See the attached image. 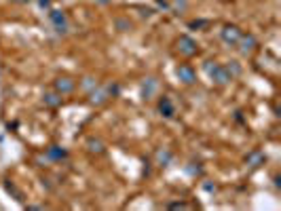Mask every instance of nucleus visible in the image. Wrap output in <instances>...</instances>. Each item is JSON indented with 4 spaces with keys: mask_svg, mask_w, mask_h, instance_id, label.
Here are the masks:
<instances>
[{
    "mask_svg": "<svg viewBox=\"0 0 281 211\" xmlns=\"http://www.w3.org/2000/svg\"><path fill=\"white\" fill-rule=\"evenodd\" d=\"M49 21L53 24V27H55V32L57 34H66L68 32V27H70V21H68V15L64 11H51L49 13Z\"/></svg>",
    "mask_w": 281,
    "mask_h": 211,
    "instance_id": "nucleus-5",
    "label": "nucleus"
},
{
    "mask_svg": "<svg viewBox=\"0 0 281 211\" xmlns=\"http://www.w3.org/2000/svg\"><path fill=\"white\" fill-rule=\"evenodd\" d=\"M61 95L57 93V91H49V93L43 95V104L47 106V108H59L61 106Z\"/></svg>",
    "mask_w": 281,
    "mask_h": 211,
    "instance_id": "nucleus-9",
    "label": "nucleus"
},
{
    "mask_svg": "<svg viewBox=\"0 0 281 211\" xmlns=\"http://www.w3.org/2000/svg\"><path fill=\"white\" fill-rule=\"evenodd\" d=\"M175 76H178V80L184 82V84H193L197 80V72L191 63H180V66L175 68Z\"/></svg>",
    "mask_w": 281,
    "mask_h": 211,
    "instance_id": "nucleus-6",
    "label": "nucleus"
},
{
    "mask_svg": "<svg viewBox=\"0 0 281 211\" xmlns=\"http://www.w3.org/2000/svg\"><path fill=\"white\" fill-rule=\"evenodd\" d=\"M188 205H184V203H171L169 209H186Z\"/></svg>",
    "mask_w": 281,
    "mask_h": 211,
    "instance_id": "nucleus-15",
    "label": "nucleus"
},
{
    "mask_svg": "<svg viewBox=\"0 0 281 211\" xmlns=\"http://www.w3.org/2000/svg\"><path fill=\"white\" fill-rule=\"evenodd\" d=\"M245 163H248L250 167H254V169H258L260 165L264 163V154L260 152V150H252L248 157H245Z\"/></svg>",
    "mask_w": 281,
    "mask_h": 211,
    "instance_id": "nucleus-11",
    "label": "nucleus"
},
{
    "mask_svg": "<svg viewBox=\"0 0 281 211\" xmlns=\"http://www.w3.org/2000/svg\"><path fill=\"white\" fill-rule=\"evenodd\" d=\"M76 87H79V82H76V79H72V76H57V79L53 80V91H57V93L64 97V95H72Z\"/></svg>",
    "mask_w": 281,
    "mask_h": 211,
    "instance_id": "nucleus-2",
    "label": "nucleus"
},
{
    "mask_svg": "<svg viewBox=\"0 0 281 211\" xmlns=\"http://www.w3.org/2000/svg\"><path fill=\"white\" fill-rule=\"evenodd\" d=\"M159 89V82L154 80V79H148L144 82V87H142V95H144V100H150V97L154 95V91Z\"/></svg>",
    "mask_w": 281,
    "mask_h": 211,
    "instance_id": "nucleus-12",
    "label": "nucleus"
},
{
    "mask_svg": "<svg viewBox=\"0 0 281 211\" xmlns=\"http://www.w3.org/2000/svg\"><path fill=\"white\" fill-rule=\"evenodd\" d=\"M9 2H13V4H28V2H32V0H9Z\"/></svg>",
    "mask_w": 281,
    "mask_h": 211,
    "instance_id": "nucleus-16",
    "label": "nucleus"
},
{
    "mask_svg": "<svg viewBox=\"0 0 281 211\" xmlns=\"http://www.w3.org/2000/svg\"><path fill=\"white\" fill-rule=\"evenodd\" d=\"M38 4L45 9V6H51V0H38Z\"/></svg>",
    "mask_w": 281,
    "mask_h": 211,
    "instance_id": "nucleus-17",
    "label": "nucleus"
},
{
    "mask_svg": "<svg viewBox=\"0 0 281 211\" xmlns=\"http://www.w3.org/2000/svg\"><path fill=\"white\" fill-rule=\"evenodd\" d=\"M207 66L205 70L209 72V79H212L214 84H218V87H226V84L235 79L233 74H230V70L226 66H222V63H214V61H205Z\"/></svg>",
    "mask_w": 281,
    "mask_h": 211,
    "instance_id": "nucleus-1",
    "label": "nucleus"
},
{
    "mask_svg": "<svg viewBox=\"0 0 281 211\" xmlns=\"http://www.w3.org/2000/svg\"><path fill=\"white\" fill-rule=\"evenodd\" d=\"M157 108H159V114H161V116H165V118H173V114H175V106H173V102H171L167 95L159 97Z\"/></svg>",
    "mask_w": 281,
    "mask_h": 211,
    "instance_id": "nucleus-8",
    "label": "nucleus"
},
{
    "mask_svg": "<svg viewBox=\"0 0 281 211\" xmlns=\"http://www.w3.org/2000/svg\"><path fill=\"white\" fill-rule=\"evenodd\" d=\"M87 148H89L91 154H102V152H104V144L100 142V139H89Z\"/></svg>",
    "mask_w": 281,
    "mask_h": 211,
    "instance_id": "nucleus-14",
    "label": "nucleus"
},
{
    "mask_svg": "<svg viewBox=\"0 0 281 211\" xmlns=\"http://www.w3.org/2000/svg\"><path fill=\"white\" fill-rule=\"evenodd\" d=\"M47 157L51 160H64V158H68V150L66 148H61V146H49L47 148Z\"/></svg>",
    "mask_w": 281,
    "mask_h": 211,
    "instance_id": "nucleus-10",
    "label": "nucleus"
},
{
    "mask_svg": "<svg viewBox=\"0 0 281 211\" xmlns=\"http://www.w3.org/2000/svg\"><path fill=\"white\" fill-rule=\"evenodd\" d=\"M237 47H239V51H241L243 55H248V53H254L256 51L258 40L254 38V34H241V38H239Z\"/></svg>",
    "mask_w": 281,
    "mask_h": 211,
    "instance_id": "nucleus-7",
    "label": "nucleus"
},
{
    "mask_svg": "<svg viewBox=\"0 0 281 211\" xmlns=\"http://www.w3.org/2000/svg\"><path fill=\"white\" fill-rule=\"evenodd\" d=\"M241 34H243V30L239 26L226 24L220 30V38H222V42H226L228 47H237V42H239V38H241Z\"/></svg>",
    "mask_w": 281,
    "mask_h": 211,
    "instance_id": "nucleus-4",
    "label": "nucleus"
},
{
    "mask_svg": "<svg viewBox=\"0 0 281 211\" xmlns=\"http://www.w3.org/2000/svg\"><path fill=\"white\" fill-rule=\"evenodd\" d=\"M175 49H178V53L182 57H195V55L199 53V45H197V40L191 36H180L175 40Z\"/></svg>",
    "mask_w": 281,
    "mask_h": 211,
    "instance_id": "nucleus-3",
    "label": "nucleus"
},
{
    "mask_svg": "<svg viewBox=\"0 0 281 211\" xmlns=\"http://www.w3.org/2000/svg\"><path fill=\"white\" fill-rule=\"evenodd\" d=\"M79 87L83 89V91H87V93H91L95 87H97V80L95 79H91V76H87V79H83L81 82H79Z\"/></svg>",
    "mask_w": 281,
    "mask_h": 211,
    "instance_id": "nucleus-13",
    "label": "nucleus"
}]
</instances>
